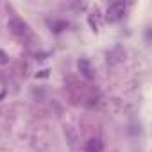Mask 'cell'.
<instances>
[{"label":"cell","instance_id":"1","mask_svg":"<svg viewBox=\"0 0 152 152\" xmlns=\"http://www.w3.org/2000/svg\"><path fill=\"white\" fill-rule=\"evenodd\" d=\"M125 11H127V4H125V2H113V4L107 6L104 18H106V22H109V23H116V22H120V20L124 18Z\"/></svg>","mask_w":152,"mask_h":152},{"label":"cell","instance_id":"3","mask_svg":"<svg viewBox=\"0 0 152 152\" xmlns=\"http://www.w3.org/2000/svg\"><path fill=\"white\" fill-rule=\"evenodd\" d=\"M102 148H104V143L100 138H90L84 143V152H102Z\"/></svg>","mask_w":152,"mask_h":152},{"label":"cell","instance_id":"7","mask_svg":"<svg viewBox=\"0 0 152 152\" xmlns=\"http://www.w3.org/2000/svg\"><path fill=\"white\" fill-rule=\"evenodd\" d=\"M7 63H9V56L0 48V64H7Z\"/></svg>","mask_w":152,"mask_h":152},{"label":"cell","instance_id":"2","mask_svg":"<svg viewBox=\"0 0 152 152\" xmlns=\"http://www.w3.org/2000/svg\"><path fill=\"white\" fill-rule=\"evenodd\" d=\"M7 27H9V31H11L15 36H20V38L31 34V27H29V23H27L23 18H20V16L11 18V20L7 22Z\"/></svg>","mask_w":152,"mask_h":152},{"label":"cell","instance_id":"4","mask_svg":"<svg viewBox=\"0 0 152 152\" xmlns=\"http://www.w3.org/2000/svg\"><path fill=\"white\" fill-rule=\"evenodd\" d=\"M77 66H79V72L84 75L86 79H93V68H91V63L88 59H79Z\"/></svg>","mask_w":152,"mask_h":152},{"label":"cell","instance_id":"6","mask_svg":"<svg viewBox=\"0 0 152 152\" xmlns=\"http://www.w3.org/2000/svg\"><path fill=\"white\" fill-rule=\"evenodd\" d=\"M66 27H68V22H66V20H59V22H54V23H52V31H54L56 34H59V32L64 31Z\"/></svg>","mask_w":152,"mask_h":152},{"label":"cell","instance_id":"5","mask_svg":"<svg viewBox=\"0 0 152 152\" xmlns=\"http://www.w3.org/2000/svg\"><path fill=\"white\" fill-rule=\"evenodd\" d=\"M88 22H90V25H91L93 31H99L100 22H99V11H97V9H95V13H91V15L88 16Z\"/></svg>","mask_w":152,"mask_h":152},{"label":"cell","instance_id":"8","mask_svg":"<svg viewBox=\"0 0 152 152\" xmlns=\"http://www.w3.org/2000/svg\"><path fill=\"white\" fill-rule=\"evenodd\" d=\"M48 72H50V70H41V73H36V79H41V77H48Z\"/></svg>","mask_w":152,"mask_h":152}]
</instances>
